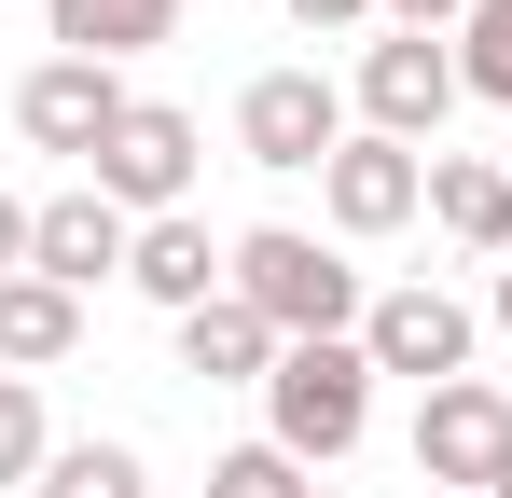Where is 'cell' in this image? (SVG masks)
<instances>
[{"label": "cell", "instance_id": "cell-18", "mask_svg": "<svg viewBox=\"0 0 512 498\" xmlns=\"http://www.w3.org/2000/svg\"><path fill=\"white\" fill-rule=\"evenodd\" d=\"M42 457H56V429H42V388H28V374H0V485H42Z\"/></svg>", "mask_w": 512, "mask_h": 498}, {"label": "cell", "instance_id": "cell-4", "mask_svg": "<svg viewBox=\"0 0 512 498\" xmlns=\"http://www.w3.org/2000/svg\"><path fill=\"white\" fill-rule=\"evenodd\" d=\"M457 97H471V83H457V42H429V28L360 42V125H374V139L443 153V111H457Z\"/></svg>", "mask_w": 512, "mask_h": 498}, {"label": "cell", "instance_id": "cell-22", "mask_svg": "<svg viewBox=\"0 0 512 498\" xmlns=\"http://www.w3.org/2000/svg\"><path fill=\"white\" fill-rule=\"evenodd\" d=\"M388 14H402V28H457L471 0H388Z\"/></svg>", "mask_w": 512, "mask_h": 498}, {"label": "cell", "instance_id": "cell-24", "mask_svg": "<svg viewBox=\"0 0 512 498\" xmlns=\"http://www.w3.org/2000/svg\"><path fill=\"white\" fill-rule=\"evenodd\" d=\"M305 498H346V485H305Z\"/></svg>", "mask_w": 512, "mask_h": 498}, {"label": "cell", "instance_id": "cell-1", "mask_svg": "<svg viewBox=\"0 0 512 498\" xmlns=\"http://www.w3.org/2000/svg\"><path fill=\"white\" fill-rule=\"evenodd\" d=\"M236 305H263L277 346H319V332H360V319H374L360 263L319 249L305 222H250V236H236Z\"/></svg>", "mask_w": 512, "mask_h": 498}, {"label": "cell", "instance_id": "cell-16", "mask_svg": "<svg viewBox=\"0 0 512 498\" xmlns=\"http://www.w3.org/2000/svg\"><path fill=\"white\" fill-rule=\"evenodd\" d=\"M28 498H153V471H139V443H56Z\"/></svg>", "mask_w": 512, "mask_h": 498}, {"label": "cell", "instance_id": "cell-27", "mask_svg": "<svg viewBox=\"0 0 512 498\" xmlns=\"http://www.w3.org/2000/svg\"><path fill=\"white\" fill-rule=\"evenodd\" d=\"M499 498H512V485H499Z\"/></svg>", "mask_w": 512, "mask_h": 498}, {"label": "cell", "instance_id": "cell-10", "mask_svg": "<svg viewBox=\"0 0 512 498\" xmlns=\"http://www.w3.org/2000/svg\"><path fill=\"white\" fill-rule=\"evenodd\" d=\"M125 263H139V222H125L97 180L42 194V222H28V277H56V291H97V277H125Z\"/></svg>", "mask_w": 512, "mask_h": 498}, {"label": "cell", "instance_id": "cell-21", "mask_svg": "<svg viewBox=\"0 0 512 498\" xmlns=\"http://www.w3.org/2000/svg\"><path fill=\"white\" fill-rule=\"evenodd\" d=\"M28 222H42V208H28V194H0V277H28Z\"/></svg>", "mask_w": 512, "mask_h": 498}, {"label": "cell", "instance_id": "cell-9", "mask_svg": "<svg viewBox=\"0 0 512 498\" xmlns=\"http://www.w3.org/2000/svg\"><path fill=\"white\" fill-rule=\"evenodd\" d=\"M319 208H333V236H402V222L429 208V153L374 139V125H346V153L319 166Z\"/></svg>", "mask_w": 512, "mask_h": 498}, {"label": "cell", "instance_id": "cell-19", "mask_svg": "<svg viewBox=\"0 0 512 498\" xmlns=\"http://www.w3.org/2000/svg\"><path fill=\"white\" fill-rule=\"evenodd\" d=\"M208 498H305V457H277V443H236V457H208Z\"/></svg>", "mask_w": 512, "mask_h": 498}, {"label": "cell", "instance_id": "cell-25", "mask_svg": "<svg viewBox=\"0 0 512 498\" xmlns=\"http://www.w3.org/2000/svg\"><path fill=\"white\" fill-rule=\"evenodd\" d=\"M416 498H443V485H416Z\"/></svg>", "mask_w": 512, "mask_h": 498}, {"label": "cell", "instance_id": "cell-14", "mask_svg": "<svg viewBox=\"0 0 512 498\" xmlns=\"http://www.w3.org/2000/svg\"><path fill=\"white\" fill-rule=\"evenodd\" d=\"M42 14H56V56H97V70L180 42V0H42Z\"/></svg>", "mask_w": 512, "mask_h": 498}, {"label": "cell", "instance_id": "cell-11", "mask_svg": "<svg viewBox=\"0 0 512 498\" xmlns=\"http://www.w3.org/2000/svg\"><path fill=\"white\" fill-rule=\"evenodd\" d=\"M125 291H153L167 319H194V305H222V291H236V249L208 236L194 208H167V222H139V263H125Z\"/></svg>", "mask_w": 512, "mask_h": 498}, {"label": "cell", "instance_id": "cell-12", "mask_svg": "<svg viewBox=\"0 0 512 498\" xmlns=\"http://www.w3.org/2000/svg\"><path fill=\"white\" fill-rule=\"evenodd\" d=\"M429 222L457 249H485V263H512V166L499 153H429Z\"/></svg>", "mask_w": 512, "mask_h": 498}, {"label": "cell", "instance_id": "cell-26", "mask_svg": "<svg viewBox=\"0 0 512 498\" xmlns=\"http://www.w3.org/2000/svg\"><path fill=\"white\" fill-rule=\"evenodd\" d=\"M499 166H512V153H499Z\"/></svg>", "mask_w": 512, "mask_h": 498}, {"label": "cell", "instance_id": "cell-23", "mask_svg": "<svg viewBox=\"0 0 512 498\" xmlns=\"http://www.w3.org/2000/svg\"><path fill=\"white\" fill-rule=\"evenodd\" d=\"M499 332H512V263H499Z\"/></svg>", "mask_w": 512, "mask_h": 498}, {"label": "cell", "instance_id": "cell-6", "mask_svg": "<svg viewBox=\"0 0 512 498\" xmlns=\"http://www.w3.org/2000/svg\"><path fill=\"white\" fill-rule=\"evenodd\" d=\"M84 180L125 208V222H167L180 194H194V111H180V97H139V111L97 139V166H84Z\"/></svg>", "mask_w": 512, "mask_h": 498}, {"label": "cell", "instance_id": "cell-5", "mask_svg": "<svg viewBox=\"0 0 512 498\" xmlns=\"http://www.w3.org/2000/svg\"><path fill=\"white\" fill-rule=\"evenodd\" d=\"M236 153L277 166V180L333 166V153H346V83H333V70H263L250 97H236Z\"/></svg>", "mask_w": 512, "mask_h": 498}, {"label": "cell", "instance_id": "cell-3", "mask_svg": "<svg viewBox=\"0 0 512 498\" xmlns=\"http://www.w3.org/2000/svg\"><path fill=\"white\" fill-rule=\"evenodd\" d=\"M416 485H443V498H499L512 485V388H485V374L429 388L416 402Z\"/></svg>", "mask_w": 512, "mask_h": 498}, {"label": "cell", "instance_id": "cell-2", "mask_svg": "<svg viewBox=\"0 0 512 498\" xmlns=\"http://www.w3.org/2000/svg\"><path fill=\"white\" fill-rule=\"evenodd\" d=\"M360 429H374V360H360V332L277 346V374H263V443L305 457V471H333Z\"/></svg>", "mask_w": 512, "mask_h": 498}, {"label": "cell", "instance_id": "cell-15", "mask_svg": "<svg viewBox=\"0 0 512 498\" xmlns=\"http://www.w3.org/2000/svg\"><path fill=\"white\" fill-rule=\"evenodd\" d=\"M180 374H208V388H263V374H277L263 305H236V291H222V305H194V319H180Z\"/></svg>", "mask_w": 512, "mask_h": 498}, {"label": "cell", "instance_id": "cell-20", "mask_svg": "<svg viewBox=\"0 0 512 498\" xmlns=\"http://www.w3.org/2000/svg\"><path fill=\"white\" fill-rule=\"evenodd\" d=\"M360 14H388V0H291V28H305V42H333V28H360Z\"/></svg>", "mask_w": 512, "mask_h": 498}, {"label": "cell", "instance_id": "cell-17", "mask_svg": "<svg viewBox=\"0 0 512 498\" xmlns=\"http://www.w3.org/2000/svg\"><path fill=\"white\" fill-rule=\"evenodd\" d=\"M457 83L512 111V0H471V14H457Z\"/></svg>", "mask_w": 512, "mask_h": 498}, {"label": "cell", "instance_id": "cell-13", "mask_svg": "<svg viewBox=\"0 0 512 498\" xmlns=\"http://www.w3.org/2000/svg\"><path fill=\"white\" fill-rule=\"evenodd\" d=\"M84 346V291H56V277H0V374H56Z\"/></svg>", "mask_w": 512, "mask_h": 498}, {"label": "cell", "instance_id": "cell-7", "mask_svg": "<svg viewBox=\"0 0 512 498\" xmlns=\"http://www.w3.org/2000/svg\"><path fill=\"white\" fill-rule=\"evenodd\" d=\"M125 111H139V97H125V70H97V56H42V70L14 83L28 153H70V166H97V139H111Z\"/></svg>", "mask_w": 512, "mask_h": 498}, {"label": "cell", "instance_id": "cell-8", "mask_svg": "<svg viewBox=\"0 0 512 498\" xmlns=\"http://www.w3.org/2000/svg\"><path fill=\"white\" fill-rule=\"evenodd\" d=\"M360 360L374 374H416V388H457L471 374V305L457 291H374V319H360Z\"/></svg>", "mask_w": 512, "mask_h": 498}]
</instances>
